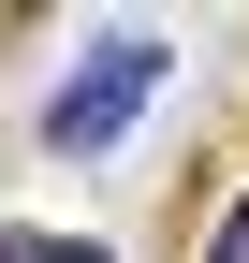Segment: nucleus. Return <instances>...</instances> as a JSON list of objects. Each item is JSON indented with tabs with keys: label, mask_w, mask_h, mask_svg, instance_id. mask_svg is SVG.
<instances>
[{
	"label": "nucleus",
	"mask_w": 249,
	"mask_h": 263,
	"mask_svg": "<svg viewBox=\"0 0 249 263\" xmlns=\"http://www.w3.org/2000/svg\"><path fill=\"white\" fill-rule=\"evenodd\" d=\"M147 88H162V44H147V29H117V44H103V59H88V73H74V88L44 103V146H59V161L117 146V132L147 117Z\"/></svg>",
	"instance_id": "nucleus-1"
},
{
	"label": "nucleus",
	"mask_w": 249,
	"mask_h": 263,
	"mask_svg": "<svg viewBox=\"0 0 249 263\" xmlns=\"http://www.w3.org/2000/svg\"><path fill=\"white\" fill-rule=\"evenodd\" d=\"M0 263H103V249H74V234H0Z\"/></svg>",
	"instance_id": "nucleus-2"
},
{
	"label": "nucleus",
	"mask_w": 249,
	"mask_h": 263,
	"mask_svg": "<svg viewBox=\"0 0 249 263\" xmlns=\"http://www.w3.org/2000/svg\"><path fill=\"white\" fill-rule=\"evenodd\" d=\"M205 263H249V190L220 205V249H205Z\"/></svg>",
	"instance_id": "nucleus-3"
}]
</instances>
